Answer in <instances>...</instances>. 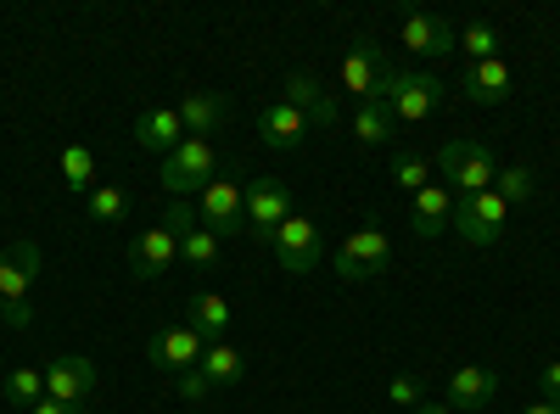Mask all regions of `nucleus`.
<instances>
[{"label":"nucleus","instance_id":"nucleus-16","mask_svg":"<svg viewBox=\"0 0 560 414\" xmlns=\"http://www.w3.org/2000/svg\"><path fill=\"white\" fill-rule=\"evenodd\" d=\"M202 353H208V342H202L191 326H163V331H158V342H152V364H158L163 376H185V370H197Z\"/></svg>","mask_w":560,"mask_h":414},{"label":"nucleus","instance_id":"nucleus-4","mask_svg":"<svg viewBox=\"0 0 560 414\" xmlns=\"http://www.w3.org/2000/svg\"><path fill=\"white\" fill-rule=\"evenodd\" d=\"M382 102L393 107L398 123H427V118H438V107L448 102V84H443L438 73H427V68H420V73H398V68H393Z\"/></svg>","mask_w":560,"mask_h":414},{"label":"nucleus","instance_id":"nucleus-2","mask_svg":"<svg viewBox=\"0 0 560 414\" xmlns=\"http://www.w3.org/2000/svg\"><path fill=\"white\" fill-rule=\"evenodd\" d=\"M163 191L174 197V202H197V191L208 186V179H219V152H213V141H202V134H185L179 141V152H168L163 157Z\"/></svg>","mask_w":560,"mask_h":414},{"label":"nucleus","instance_id":"nucleus-7","mask_svg":"<svg viewBox=\"0 0 560 414\" xmlns=\"http://www.w3.org/2000/svg\"><path fill=\"white\" fill-rule=\"evenodd\" d=\"M337 79H342V90H348L353 102H382V90H387L393 68H387V57H382V45L364 34V39L348 45V57H342Z\"/></svg>","mask_w":560,"mask_h":414},{"label":"nucleus","instance_id":"nucleus-10","mask_svg":"<svg viewBox=\"0 0 560 414\" xmlns=\"http://www.w3.org/2000/svg\"><path fill=\"white\" fill-rule=\"evenodd\" d=\"M504 218H510V208H504L493 191L465 197V202L454 208V229H459L465 247H493V241L504 236Z\"/></svg>","mask_w":560,"mask_h":414},{"label":"nucleus","instance_id":"nucleus-19","mask_svg":"<svg viewBox=\"0 0 560 414\" xmlns=\"http://www.w3.org/2000/svg\"><path fill=\"white\" fill-rule=\"evenodd\" d=\"M179 141H185V123H179L174 107H152V113L135 118V146H140V152L168 157V152H179Z\"/></svg>","mask_w":560,"mask_h":414},{"label":"nucleus","instance_id":"nucleus-6","mask_svg":"<svg viewBox=\"0 0 560 414\" xmlns=\"http://www.w3.org/2000/svg\"><path fill=\"white\" fill-rule=\"evenodd\" d=\"M242 197H247V236L264 241V247H275L280 224L292 218V191L280 186V179H269V174H253L247 186H242Z\"/></svg>","mask_w":560,"mask_h":414},{"label":"nucleus","instance_id":"nucleus-36","mask_svg":"<svg viewBox=\"0 0 560 414\" xmlns=\"http://www.w3.org/2000/svg\"><path fill=\"white\" fill-rule=\"evenodd\" d=\"M28 414H79V409H73V403H57V398H39Z\"/></svg>","mask_w":560,"mask_h":414},{"label":"nucleus","instance_id":"nucleus-20","mask_svg":"<svg viewBox=\"0 0 560 414\" xmlns=\"http://www.w3.org/2000/svg\"><path fill=\"white\" fill-rule=\"evenodd\" d=\"M499 398V376L488 370V364H459V370L448 376V403H459L465 414H477Z\"/></svg>","mask_w":560,"mask_h":414},{"label":"nucleus","instance_id":"nucleus-25","mask_svg":"<svg viewBox=\"0 0 560 414\" xmlns=\"http://www.w3.org/2000/svg\"><path fill=\"white\" fill-rule=\"evenodd\" d=\"M197 370L213 381V392H230V387H236V381L247 376V358H242L236 347H230V342H208V353H202Z\"/></svg>","mask_w":560,"mask_h":414},{"label":"nucleus","instance_id":"nucleus-30","mask_svg":"<svg viewBox=\"0 0 560 414\" xmlns=\"http://www.w3.org/2000/svg\"><path fill=\"white\" fill-rule=\"evenodd\" d=\"M0 392H7L12 403H23V409H34V403L45 398V370H28V364H18V370H7Z\"/></svg>","mask_w":560,"mask_h":414},{"label":"nucleus","instance_id":"nucleus-3","mask_svg":"<svg viewBox=\"0 0 560 414\" xmlns=\"http://www.w3.org/2000/svg\"><path fill=\"white\" fill-rule=\"evenodd\" d=\"M197 218H202V229H213L219 241L247 236V197H242V174L236 168L208 179V186L197 191Z\"/></svg>","mask_w":560,"mask_h":414},{"label":"nucleus","instance_id":"nucleus-11","mask_svg":"<svg viewBox=\"0 0 560 414\" xmlns=\"http://www.w3.org/2000/svg\"><path fill=\"white\" fill-rule=\"evenodd\" d=\"M275 258H280V269H287V274H314V269L325 263V247H319L314 218L292 213L287 224H280V236H275Z\"/></svg>","mask_w":560,"mask_h":414},{"label":"nucleus","instance_id":"nucleus-34","mask_svg":"<svg viewBox=\"0 0 560 414\" xmlns=\"http://www.w3.org/2000/svg\"><path fill=\"white\" fill-rule=\"evenodd\" d=\"M174 381H179V398H185V403H208V398H213V381H208L202 370H185V376H174Z\"/></svg>","mask_w":560,"mask_h":414},{"label":"nucleus","instance_id":"nucleus-18","mask_svg":"<svg viewBox=\"0 0 560 414\" xmlns=\"http://www.w3.org/2000/svg\"><path fill=\"white\" fill-rule=\"evenodd\" d=\"M258 141L275 146V152H298L308 141V118L292 102H264L258 107Z\"/></svg>","mask_w":560,"mask_h":414},{"label":"nucleus","instance_id":"nucleus-5","mask_svg":"<svg viewBox=\"0 0 560 414\" xmlns=\"http://www.w3.org/2000/svg\"><path fill=\"white\" fill-rule=\"evenodd\" d=\"M393 263V241H387V229L382 224H364V229H353V236L337 247V258H331V269H337V281H348V286H359V281H376V274Z\"/></svg>","mask_w":560,"mask_h":414},{"label":"nucleus","instance_id":"nucleus-22","mask_svg":"<svg viewBox=\"0 0 560 414\" xmlns=\"http://www.w3.org/2000/svg\"><path fill=\"white\" fill-rule=\"evenodd\" d=\"M393 134H398V118H393L387 102H359V107H353V141H359L364 152L393 146Z\"/></svg>","mask_w":560,"mask_h":414},{"label":"nucleus","instance_id":"nucleus-23","mask_svg":"<svg viewBox=\"0 0 560 414\" xmlns=\"http://www.w3.org/2000/svg\"><path fill=\"white\" fill-rule=\"evenodd\" d=\"M230 319H236V308H230L219 292H197V297H191V319H185V326H191L202 342H224Z\"/></svg>","mask_w":560,"mask_h":414},{"label":"nucleus","instance_id":"nucleus-24","mask_svg":"<svg viewBox=\"0 0 560 414\" xmlns=\"http://www.w3.org/2000/svg\"><path fill=\"white\" fill-rule=\"evenodd\" d=\"M62 186H68L73 197H90V191L102 186V163H96V152H90L84 141L62 146Z\"/></svg>","mask_w":560,"mask_h":414},{"label":"nucleus","instance_id":"nucleus-15","mask_svg":"<svg viewBox=\"0 0 560 414\" xmlns=\"http://www.w3.org/2000/svg\"><path fill=\"white\" fill-rule=\"evenodd\" d=\"M280 102H292V107L308 118V129H331V123L342 118L337 96H331V90H325L314 73H292L287 84H280Z\"/></svg>","mask_w":560,"mask_h":414},{"label":"nucleus","instance_id":"nucleus-37","mask_svg":"<svg viewBox=\"0 0 560 414\" xmlns=\"http://www.w3.org/2000/svg\"><path fill=\"white\" fill-rule=\"evenodd\" d=\"M522 414H560V403H544V398H538V403H527Z\"/></svg>","mask_w":560,"mask_h":414},{"label":"nucleus","instance_id":"nucleus-35","mask_svg":"<svg viewBox=\"0 0 560 414\" xmlns=\"http://www.w3.org/2000/svg\"><path fill=\"white\" fill-rule=\"evenodd\" d=\"M538 398L544 403H560V358H549L544 370H538Z\"/></svg>","mask_w":560,"mask_h":414},{"label":"nucleus","instance_id":"nucleus-14","mask_svg":"<svg viewBox=\"0 0 560 414\" xmlns=\"http://www.w3.org/2000/svg\"><path fill=\"white\" fill-rule=\"evenodd\" d=\"M34 281H39V247L12 241L7 252H0V308H23Z\"/></svg>","mask_w":560,"mask_h":414},{"label":"nucleus","instance_id":"nucleus-17","mask_svg":"<svg viewBox=\"0 0 560 414\" xmlns=\"http://www.w3.org/2000/svg\"><path fill=\"white\" fill-rule=\"evenodd\" d=\"M510 90H516V79H510L504 57L465 62V73H459V96L471 102V107H499V102H510Z\"/></svg>","mask_w":560,"mask_h":414},{"label":"nucleus","instance_id":"nucleus-13","mask_svg":"<svg viewBox=\"0 0 560 414\" xmlns=\"http://www.w3.org/2000/svg\"><path fill=\"white\" fill-rule=\"evenodd\" d=\"M454 191L443 186V179H432V186H420L415 197H409V224H415V236L420 241H438L443 229H454Z\"/></svg>","mask_w":560,"mask_h":414},{"label":"nucleus","instance_id":"nucleus-27","mask_svg":"<svg viewBox=\"0 0 560 414\" xmlns=\"http://www.w3.org/2000/svg\"><path fill=\"white\" fill-rule=\"evenodd\" d=\"M387 174H393V186L398 191H420V186H432V163L420 157V152H393V163H387Z\"/></svg>","mask_w":560,"mask_h":414},{"label":"nucleus","instance_id":"nucleus-8","mask_svg":"<svg viewBox=\"0 0 560 414\" xmlns=\"http://www.w3.org/2000/svg\"><path fill=\"white\" fill-rule=\"evenodd\" d=\"M96 392H102V376H96V364H90L84 353H62V358L45 364V398L84 409Z\"/></svg>","mask_w":560,"mask_h":414},{"label":"nucleus","instance_id":"nucleus-31","mask_svg":"<svg viewBox=\"0 0 560 414\" xmlns=\"http://www.w3.org/2000/svg\"><path fill=\"white\" fill-rule=\"evenodd\" d=\"M499 45H504V39H499L493 23H465V28H459V51L471 57V62H493Z\"/></svg>","mask_w":560,"mask_h":414},{"label":"nucleus","instance_id":"nucleus-26","mask_svg":"<svg viewBox=\"0 0 560 414\" xmlns=\"http://www.w3.org/2000/svg\"><path fill=\"white\" fill-rule=\"evenodd\" d=\"M219 252H224V241L213 236V229H202V224L179 236V263H191V269H213Z\"/></svg>","mask_w":560,"mask_h":414},{"label":"nucleus","instance_id":"nucleus-21","mask_svg":"<svg viewBox=\"0 0 560 414\" xmlns=\"http://www.w3.org/2000/svg\"><path fill=\"white\" fill-rule=\"evenodd\" d=\"M179 123H185V134H202V141H208V134L230 118V107H224V96H219V90H185V96H179Z\"/></svg>","mask_w":560,"mask_h":414},{"label":"nucleus","instance_id":"nucleus-12","mask_svg":"<svg viewBox=\"0 0 560 414\" xmlns=\"http://www.w3.org/2000/svg\"><path fill=\"white\" fill-rule=\"evenodd\" d=\"M398 34H404V45L415 57H448V51H459V28L448 17H438V12H404Z\"/></svg>","mask_w":560,"mask_h":414},{"label":"nucleus","instance_id":"nucleus-32","mask_svg":"<svg viewBox=\"0 0 560 414\" xmlns=\"http://www.w3.org/2000/svg\"><path fill=\"white\" fill-rule=\"evenodd\" d=\"M387 398L404 403V409H420V403H427V387H420V376H393L387 381Z\"/></svg>","mask_w":560,"mask_h":414},{"label":"nucleus","instance_id":"nucleus-29","mask_svg":"<svg viewBox=\"0 0 560 414\" xmlns=\"http://www.w3.org/2000/svg\"><path fill=\"white\" fill-rule=\"evenodd\" d=\"M533 191H538V174H533V168H499V179H493V197H499L504 208L533 202Z\"/></svg>","mask_w":560,"mask_h":414},{"label":"nucleus","instance_id":"nucleus-28","mask_svg":"<svg viewBox=\"0 0 560 414\" xmlns=\"http://www.w3.org/2000/svg\"><path fill=\"white\" fill-rule=\"evenodd\" d=\"M84 208H90V218H96V224H118V218L129 213V191L113 186V179H102V186L84 197Z\"/></svg>","mask_w":560,"mask_h":414},{"label":"nucleus","instance_id":"nucleus-1","mask_svg":"<svg viewBox=\"0 0 560 414\" xmlns=\"http://www.w3.org/2000/svg\"><path fill=\"white\" fill-rule=\"evenodd\" d=\"M438 179L454 191V202H465V197H482V191H493V179H499V157H493V146H482V141H448L443 152H438Z\"/></svg>","mask_w":560,"mask_h":414},{"label":"nucleus","instance_id":"nucleus-33","mask_svg":"<svg viewBox=\"0 0 560 414\" xmlns=\"http://www.w3.org/2000/svg\"><path fill=\"white\" fill-rule=\"evenodd\" d=\"M163 224L174 229V236H185V229H197L202 218H197V202H168L163 208Z\"/></svg>","mask_w":560,"mask_h":414},{"label":"nucleus","instance_id":"nucleus-9","mask_svg":"<svg viewBox=\"0 0 560 414\" xmlns=\"http://www.w3.org/2000/svg\"><path fill=\"white\" fill-rule=\"evenodd\" d=\"M174 263H179V236L168 224H147L129 241V274H135V281H163Z\"/></svg>","mask_w":560,"mask_h":414},{"label":"nucleus","instance_id":"nucleus-38","mask_svg":"<svg viewBox=\"0 0 560 414\" xmlns=\"http://www.w3.org/2000/svg\"><path fill=\"white\" fill-rule=\"evenodd\" d=\"M409 414H454L448 403H420V409H409Z\"/></svg>","mask_w":560,"mask_h":414},{"label":"nucleus","instance_id":"nucleus-39","mask_svg":"<svg viewBox=\"0 0 560 414\" xmlns=\"http://www.w3.org/2000/svg\"><path fill=\"white\" fill-rule=\"evenodd\" d=\"M0 326H7V308H0Z\"/></svg>","mask_w":560,"mask_h":414}]
</instances>
